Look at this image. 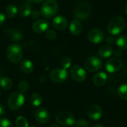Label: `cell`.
<instances>
[{
    "label": "cell",
    "mask_w": 127,
    "mask_h": 127,
    "mask_svg": "<svg viewBox=\"0 0 127 127\" xmlns=\"http://www.w3.org/2000/svg\"><path fill=\"white\" fill-rule=\"evenodd\" d=\"M61 65L63 68L67 69L70 68L72 65V60L68 57H65L61 60Z\"/></svg>",
    "instance_id": "obj_28"
},
{
    "label": "cell",
    "mask_w": 127,
    "mask_h": 127,
    "mask_svg": "<svg viewBox=\"0 0 127 127\" xmlns=\"http://www.w3.org/2000/svg\"><path fill=\"white\" fill-rule=\"evenodd\" d=\"M25 103V97L21 92H14L8 98V107L13 111L19 109Z\"/></svg>",
    "instance_id": "obj_5"
},
{
    "label": "cell",
    "mask_w": 127,
    "mask_h": 127,
    "mask_svg": "<svg viewBox=\"0 0 127 127\" xmlns=\"http://www.w3.org/2000/svg\"><path fill=\"white\" fill-rule=\"evenodd\" d=\"M29 1L32 3H40V2L43 1L44 0H29Z\"/></svg>",
    "instance_id": "obj_39"
},
{
    "label": "cell",
    "mask_w": 127,
    "mask_h": 127,
    "mask_svg": "<svg viewBox=\"0 0 127 127\" xmlns=\"http://www.w3.org/2000/svg\"><path fill=\"white\" fill-rule=\"evenodd\" d=\"M75 127H89L88 122L84 119H80L75 122Z\"/></svg>",
    "instance_id": "obj_31"
},
{
    "label": "cell",
    "mask_w": 127,
    "mask_h": 127,
    "mask_svg": "<svg viewBox=\"0 0 127 127\" xmlns=\"http://www.w3.org/2000/svg\"><path fill=\"white\" fill-rule=\"evenodd\" d=\"M5 19H6V17H5V15L4 14H3L2 13H1L0 12V26L4 22V21H5Z\"/></svg>",
    "instance_id": "obj_36"
},
{
    "label": "cell",
    "mask_w": 127,
    "mask_h": 127,
    "mask_svg": "<svg viewBox=\"0 0 127 127\" xmlns=\"http://www.w3.org/2000/svg\"><path fill=\"white\" fill-rule=\"evenodd\" d=\"M5 13L8 18H13L18 13V8L14 4H9L5 8Z\"/></svg>",
    "instance_id": "obj_24"
},
{
    "label": "cell",
    "mask_w": 127,
    "mask_h": 127,
    "mask_svg": "<svg viewBox=\"0 0 127 127\" xmlns=\"http://www.w3.org/2000/svg\"><path fill=\"white\" fill-rule=\"evenodd\" d=\"M92 127H104L103 125H101V124H96V125H95V126H93Z\"/></svg>",
    "instance_id": "obj_40"
},
{
    "label": "cell",
    "mask_w": 127,
    "mask_h": 127,
    "mask_svg": "<svg viewBox=\"0 0 127 127\" xmlns=\"http://www.w3.org/2000/svg\"><path fill=\"white\" fill-rule=\"evenodd\" d=\"M123 67V62L118 57L109 59L105 64V68L109 73H115L119 71Z\"/></svg>",
    "instance_id": "obj_9"
},
{
    "label": "cell",
    "mask_w": 127,
    "mask_h": 127,
    "mask_svg": "<svg viewBox=\"0 0 127 127\" xmlns=\"http://www.w3.org/2000/svg\"><path fill=\"white\" fill-rule=\"evenodd\" d=\"M92 10V8L91 4L87 1L81 0L76 4L74 10V14L77 19L86 20L90 16Z\"/></svg>",
    "instance_id": "obj_1"
},
{
    "label": "cell",
    "mask_w": 127,
    "mask_h": 127,
    "mask_svg": "<svg viewBox=\"0 0 127 127\" xmlns=\"http://www.w3.org/2000/svg\"><path fill=\"white\" fill-rule=\"evenodd\" d=\"M108 80V75L104 72H99L93 77V83L96 86L100 87L104 86Z\"/></svg>",
    "instance_id": "obj_17"
},
{
    "label": "cell",
    "mask_w": 127,
    "mask_h": 127,
    "mask_svg": "<svg viewBox=\"0 0 127 127\" xmlns=\"http://www.w3.org/2000/svg\"><path fill=\"white\" fill-rule=\"evenodd\" d=\"M71 76L74 80L76 82H83L86 79V70L80 65H74L71 69Z\"/></svg>",
    "instance_id": "obj_10"
},
{
    "label": "cell",
    "mask_w": 127,
    "mask_h": 127,
    "mask_svg": "<svg viewBox=\"0 0 127 127\" xmlns=\"http://www.w3.org/2000/svg\"><path fill=\"white\" fill-rule=\"evenodd\" d=\"M115 39L113 37H112V36H109V37L106 39V42H107L108 44L112 45V44L115 43Z\"/></svg>",
    "instance_id": "obj_35"
},
{
    "label": "cell",
    "mask_w": 127,
    "mask_h": 127,
    "mask_svg": "<svg viewBox=\"0 0 127 127\" xmlns=\"http://www.w3.org/2000/svg\"><path fill=\"white\" fill-rule=\"evenodd\" d=\"M57 36V33L54 30H48L46 32V37L50 39V40H53L56 38Z\"/></svg>",
    "instance_id": "obj_32"
},
{
    "label": "cell",
    "mask_w": 127,
    "mask_h": 127,
    "mask_svg": "<svg viewBox=\"0 0 127 127\" xmlns=\"http://www.w3.org/2000/svg\"><path fill=\"white\" fill-rule=\"evenodd\" d=\"M57 122L63 127H71L75 124V118L72 113L68 111H63L59 112L56 116Z\"/></svg>",
    "instance_id": "obj_6"
},
{
    "label": "cell",
    "mask_w": 127,
    "mask_h": 127,
    "mask_svg": "<svg viewBox=\"0 0 127 127\" xmlns=\"http://www.w3.org/2000/svg\"><path fill=\"white\" fill-rule=\"evenodd\" d=\"M35 118L39 124H45L49 121L50 114L45 108H39L35 112Z\"/></svg>",
    "instance_id": "obj_14"
},
{
    "label": "cell",
    "mask_w": 127,
    "mask_h": 127,
    "mask_svg": "<svg viewBox=\"0 0 127 127\" xmlns=\"http://www.w3.org/2000/svg\"><path fill=\"white\" fill-rule=\"evenodd\" d=\"M125 12H126V14L127 15V3L126 4V7H125Z\"/></svg>",
    "instance_id": "obj_41"
},
{
    "label": "cell",
    "mask_w": 127,
    "mask_h": 127,
    "mask_svg": "<svg viewBox=\"0 0 127 127\" xmlns=\"http://www.w3.org/2000/svg\"><path fill=\"white\" fill-rule=\"evenodd\" d=\"M18 88H19V92H21V93H25V92H28V89H29V85H28V83L26 81L22 80V81H21V82L19 83Z\"/></svg>",
    "instance_id": "obj_29"
},
{
    "label": "cell",
    "mask_w": 127,
    "mask_h": 127,
    "mask_svg": "<svg viewBox=\"0 0 127 127\" xmlns=\"http://www.w3.org/2000/svg\"><path fill=\"white\" fill-rule=\"evenodd\" d=\"M87 38L90 42L94 43V44H99L103 40L104 33L101 30L95 28V29L89 31L87 35Z\"/></svg>",
    "instance_id": "obj_11"
},
{
    "label": "cell",
    "mask_w": 127,
    "mask_h": 127,
    "mask_svg": "<svg viewBox=\"0 0 127 127\" xmlns=\"http://www.w3.org/2000/svg\"><path fill=\"white\" fill-rule=\"evenodd\" d=\"M115 54L117 57H121V52L120 50H116V51H115Z\"/></svg>",
    "instance_id": "obj_38"
},
{
    "label": "cell",
    "mask_w": 127,
    "mask_h": 127,
    "mask_svg": "<svg viewBox=\"0 0 127 127\" xmlns=\"http://www.w3.org/2000/svg\"><path fill=\"white\" fill-rule=\"evenodd\" d=\"M58 9L59 6L57 1L47 0L42 4L40 13L43 17L46 19H51L57 14Z\"/></svg>",
    "instance_id": "obj_3"
},
{
    "label": "cell",
    "mask_w": 127,
    "mask_h": 127,
    "mask_svg": "<svg viewBox=\"0 0 127 127\" xmlns=\"http://www.w3.org/2000/svg\"><path fill=\"white\" fill-rule=\"evenodd\" d=\"M20 70L25 74H30L33 70V65L29 60H23L20 62Z\"/></svg>",
    "instance_id": "obj_19"
},
{
    "label": "cell",
    "mask_w": 127,
    "mask_h": 127,
    "mask_svg": "<svg viewBox=\"0 0 127 127\" xmlns=\"http://www.w3.org/2000/svg\"><path fill=\"white\" fill-rule=\"evenodd\" d=\"M13 86V82L10 78L7 77H0V86L5 90L10 89Z\"/></svg>",
    "instance_id": "obj_22"
},
{
    "label": "cell",
    "mask_w": 127,
    "mask_h": 127,
    "mask_svg": "<svg viewBox=\"0 0 127 127\" xmlns=\"http://www.w3.org/2000/svg\"><path fill=\"white\" fill-rule=\"evenodd\" d=\"M19 14L22 17H25V18L31 16V13L32 12L31 4L28 1H26L24 4H22L19 9Z\"/></svg>",
    "instance_id": "obj_21"
},
{
    "label": "cell",
    "mask_w": 127,
    "mask_h": 127,
    "mask_svg": "<svg viewBox=\"0 0 127 127\" xmlns=\"http://www.w3.org/2000/svg\"></svg>",
    "instance_id": "obj_44"
},
{
    "label": "cell",
    "mask_w": 127,
    "mask_h": 127,
    "mask_svg": "<svg viewBox=\"0 0 127 127\" xmlns=\"http://www.w3.org/2000/svg\"><path fill=\"white\" fill-rule=\"evenodd\" d=\"M7 57L12 63H18L22 57V49L19 44L10 45L6 51Z\"/></svg>",
    "instance_id": "obj_4"
},
{
    "label": "cell",
    "mask_w": 127,
    "mask_h": 127,
    "mask_svg": "<svg viewBox=\"0 0 127 127\" xmlns=\"http://www.w3.org/2000/svg\"><path fill=\"white\" fill-rule=\"evenodd\" d=\"M68 77V71L65 68H57L52 70L50 73V79L52 82L60 83L65 81Z\"/></svg>",
    "instance_id": "obj_8"
},
{
    "label": "cell",
    "mask_w": 127,
    "mask_h": 127,
    "mask_svg": "<svg viewBox=\"0 0 127 127\" xmlns=\"http://www.w3.org/2000/svg\"><path fill=\"white\" fill-rule=\"evenodd\" d=\"M40 15H41V13H40L39 10H37L32 11V12H31V18H32V19H39V16H40Z\"/></svg>",
    "instance_id": "obj_34"
},
{
    "label": "cell",
    "mask_w": 127,
    "mask_h": 127,
    "mask_svg": "<svg viewBox=\"0 0 127 127\" xmlns=\"http://www.w3.org/2000/svg\"><path fill=\"white\" fill-rule=\"evenodd\" d=\"M83 29V25L78 19L72 20L69 25V31L74 36L80 35L82 33Z\"/></svg>",
    "instance_id": "obj_16"
},
{
    "label": "cell",
    "mask_w": 127,
    "mask_h": 127,
    "mask_svg": "<svg viewBox=\"0 0 127 127\" xmlns=\"http://www.w3.org/2000/svg\"><path fill=\"white\" fill-rule=\"evenodd\" d=\"M113 54V49L109 45H103L102 47L100 48L98 51V54L101 58L106 59L110 57Z\"/></svg>",
    "instance_id": "obj_20"
},
{
    "label": "cell",
    "mask_w": 127,
    "mask_h": 127,
    "mask_svg": "<svg viewBox=\"0 0 127 127\" xmlns=\"http://www.w3.org/2000/svg\"><path fill=\"white\" fill-rule=\"evenodd\" d=\"M30 102L33 106H39L42 102V97L41 95L35 93L32 95L30 97Z\"/></svg>",
    "instance_id": "obj_25"
},
{
    "label": "cell",
    "mask_w": 127,
    "mask_h": 127,
    "mask_svg": "<svg viewBox=\"0 0 127 127\" xmlns=\"http://www.w3.org/2000/svg\"><path fill=\"white\" fill-rule=\"evenodd\" d=\"M4 112H5L4 107L1 104H0V116H2L4 114Z\"/></svg>",
    "instance_id": "obj_37"
},
{
    "label": "cell",
    "mask_w": 127,
    "mask_h": 127,
    "mask_svg": "<svg viewBox=\"0 0 127 127\" xmlns=\"http://www.w3.org/2000/svg\"><path fill=\"white\" fill-rule=\"evenodd\" d=\"M16 124L17 127H29L27 120L24 117H18L16 120Z\"/></svg>",
    "instance_id": "obj_27"
},
{
    "label": "cell",
    "mask_w": 127,
    "mask_h": 127,
    "mask_svg": "<svg viewBox=\"0 0 127 127\" xmlns=\"http://www.w3.org/2000/svg\"><path fill=\"white\" fill-rule=\"evenodd\" d=\"M49 27L48 22L45 19H37L32 25V30L36 33H42L48 30Z\"/></svg>",
    "instance_id": "obj_13"
},
{
    "label": "cell",
    "mask_w": 127,
    "mask_h": 127,
    "mask_svg": "<svg viewBox=\"0 0 127 127\" xmlns=\"http://www.w3.org/2000/svg\"><path fill=\"white\" fill-rule=\"evenodd\" d=\"M50 127H60L59 126H57V125H52V126H51Z\"/></svg>",
    "instance_id": "obj_42"
},
{
    "label": "cell",
    "mask_w": 127,
    "mask_h": 127,
    "mask_svg": "<svg viewBox=\"0 0 127 127\" xmlns=\"http://www.w3.org/2000/svg\"></svg>",
    "instance_id": "obj_45"
},
{
    "label": "cell",
    "mask_w": 127,
    "mask_h": 127,
    "mask_svg": "<svg viewBox=\"0 0 127 127\" xmlns=\"http://www.w3.org/2000/svg\"><path fill=\"white\" fill-rule=\"evenodd\" d=\"M103 109L98 105L91 106L87 110V115L92 121H99L103 116Z\"/></svg>",
    "instance_id": "obj_12"
},
{
    "label": "cell",
    "mask_w": 127,
    "mask_h": 127,
    "mask_svg": "<svg viewBox=\"0 0 127 127\" xmlns=\"http://www.w3.org/2000/svg\"><path fill=\"white\" fill-rule=\"evenodd\" d=\"M29 45H30V48L33 50V51H38L39 48V46L38 45V43L33 40H31L29 42Z\"/></svg>",
    "instance_id": "obj_33"
},
{
    "label": "cell",
    "mask_w": 127,
    "mask_h": 127,
    "mask_svg": "<svg viewBox=\"0 0 127 127\" xmlns=\"http://www.w3.org/2000/svg\"><path fill=\"white\" fill-rule=\"evenodd\" d=\"M115 42L121 50H127V36H120L115 40Z\"/></svg>",
    "instance_id": "obj_23"
},
{
    "label": "cell",
    "mask_w": 127,
    "mask_h": 127,
    "mask_svg": "<svg viewBox=\"0 0 127 127\" xmlns=\"http://www.w3.org/2000/svg\"><path fill=\"white\" fill-rule=\"evenodd\" d=\"M125 26L126 22L123 17L115 16L110 20L108 25V31L111 35L118 36L123 32Z\"/></svg>",
    "instance_id": "obj_2"
},
{
    "label": "cell",
    "mask_w": 127,
    "mask_h": 127,
    "mask_svg": "<svg viewBox=\"0 0 127 127\" xmlns=\"http://www.w3.org/2000/svg\"><path fill=\"white\" fill-rule=\"evenodd\" d=\"M0 77H1V72H0Z\"/></svg>",
    "instance_id": "obj_43"
},
{
    "label": "cell",
    "mask_w": 127,
    "mask_h": 127,
    "mask_svg": "<svg viewBox=\"0 0 127 127\" xmlns=\"http://www.w3.org/2000/svg\"><path fill=\"white\" fill-rule=\"evenodd\" d=\"M118 95L121 99L127 100V83L120 86L118 89Z\"/></svg>",
    "instance_id": "obj_26"
},
{
    "label": "cell",
    "mask_w": 127,
    "mask_h": 127,
    "mask_svg": "<svg viewBox=\"0 0 127 127\" xmlns=\"http://www.w3.org/2000/svg\"><path fill=\"white\" fill-rule=\"evenodd\" d=\"M0 127H13L12 123L6 118L0 119Z\"/></svg>",
    "instance_id": "obj_30"
},
{
    "label": "cell",
    "mask_w": 127,
    "mask_h": 127,
    "mask_svg": "<svg viewBox=\"0 0 127 127\" xmlns=\"http://www.w3.org/2000/svg\"><path fill=\"white\" fill-rule=\"evenodd\" d=\"M84 67L89 72H96L102 68L103 62L97 57H89L85 60Z\"/></svg>",
    "instance_id": "obj_7"
},
{
    "label": "cell",
    "mask_w": 127,
    "mask_h": 127,
    "mask_svg": "<svg viewBox=\"0 0 127 127\" xmlns=\"http://www.w3.org/2000/svg\"><path fill=\"white\" fill-rule=\"evenodd\" d=\"M4 32L14 42H20L22 39V33H21L20 31L17 29L7 28L4 30Z\"/></svg>",
    "instance_id": "obj_18"
},
{
    "label": "cell",
    "mask_w": 127,
    "mask_h": 127,
    "mask_svg": "<svg viewBox=\"0 0 127 127\" xmlns=\"http://www.w3.org/2000/svg\"><path fill=\"white\" fill-rule=\"evenodd\" d=\"M53 25L56 29L63 31L67 28L68 22L63 16H57L53 19Z\"/></svg>",
    "instance_id": "obj_15"
}]
</instances>
